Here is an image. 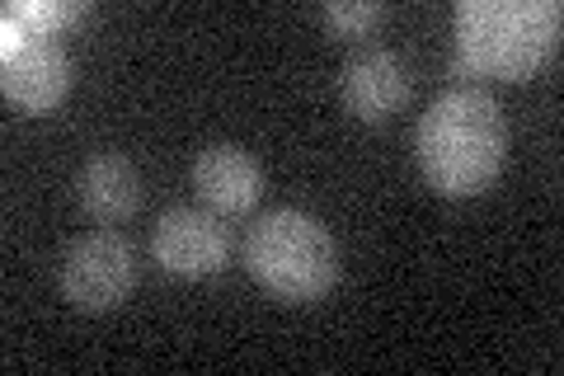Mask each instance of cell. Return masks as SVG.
<instances>
[{
  "label": "cell",
  "mask_w": 564,
  "mask_h": 376,
  "mask_svg": "<svg viewBox=\"0 0 564 376\" xmlns=\"http://www.w3.org/2000/svg\"><path fill=\"white\" fill-rule=\"evenodd\" d=\"M386 6H377V0H329V6H321V20L334 29V33H367L372 24H381Z\"/></svg>",
  "instance_id": "cell-10"
},
{
  "label": "cell",
  "mask_w": 564,
  "mask_h": 376,
  "mask_svg": "<svg viewBox=\"0 0 564 376\" xmlns=\"http://www.w3.org/2000/svg\"><path fill=\"white\" fill-rule=\"evenodd\" d=\"M6 95L29 114H47L70 95L76 66L57 33H24L6 20Z\"/></svg>",
  "instance_id": "cell-5"
},
{
  "label": "cell",
  "mask_w": 564,
  "mask_h": 376,
  "mask_svg": "<svg viewBox=\"0 0 564 376\" xmlns=\"http://www.w3.org/2000/svg\"><path fill=\"white\" fill-rule=\"evenodd\" d=\"M564 10L555 0H462L456 6V71L527 80L555 52Z\"/></svg>",
  "instance_id": "cell-2"
},
{
  "label": "cell",
  "mask_w": 564,
  "mask_h": 376,
  "mask_svg": "<svg viewBox=\"0 0 564 376\" xmlns=\"http://www.w3.org/2000/svg\"><path fill=\"white\" fill-rule=\"evenodd\" d=\"M141 170L118 151H95L76 174V198L95 222H128L141 207Z\"/></svg>",
  "instance_id": "cell-9"
},
{
  "label": "cell",
  "mask_w": 564,
  "mask_h": 376,
  "mask_svg": "<svg viewBox=\"0 0 564 376\" xmlns=\"http://www.w3.org/2000/svg\"><path fill=\"white\" fill-rule=\"evenodd\" d=\"M193 189H198L203 207H212L217 217H240L259 203L263 165L236 141H212L193 160Z\"/></svg>",
  "instance_id": "cell-8"
},
{
  "label": "cell",
  "mask_w": 564,
  "mask_h": 376,
  "mask_svg": "<svg viewBox=\"0 0 564 376\" xmlns=\"http://www.w3.org/2000/svg\"><path fill=\"white\" fill-rule=\"evenodd\" d=\"M151 255L174 278H212L231 259V230L212 207H170L151 226Z\"/></svg>",
  "instance_id": "cell-6"
},
{
  "label": "cell",
  "mask_w": 564,
  "mask_h": 376,
  "mask_svg": "<svg viewBox=\"0 0 564 376\" xmlns=\"http://www.w3.org/2000/svg\"><path fill=\"white\" fill-rule=\"evenodd\" d=\"M419 170L443 198H470L489 189L508 160V118L480 85L443 89L414 132Z\"/></svg>",
  "instance_id": "cell-1"
},
{
  "label": "cell",
  "mask_w": 564,
  "mask_h": 376,
  "mask_svg": "<svg viewBox=\"0 0 564 376\" xmlns=\"http://www.w3.org/2000/svg\"><path fill=\"white\" fill-rule=\"evenodd\" d=\"M339 95L348 104V114H358L362 122H381L410 104L414 71L395 47H358L344 62Z\"/></svg>",
  "instance_id": "cell-7"
},
{
  "label": "cell",
  "mask_w": 564,
  "mask_h": 376,
  "mask_svg": "<svg viewBox=\"0 0 564 376\" xmlns=\"http://www.w3.org/2000/svg\"><path fill=\"white\" fill-rule=\"evenodd\" d=\"M245 268L282 301H315L339 278V245L321 217L302 207H273L245 236Z\"/></svg>",
  "instance_id": "cell-3"
},
{
  "label": "cell",
  "mask_w": 564,
  "mask_h": 376,
  "mask_svg": "<svg viewBox=\"0 0 564 376\" xmlns=\"http://www.w3.org/2000/svg\"><path fill=\"white\" fill-rule=\"evenodd\" d=\"M137 245L118 230H85L62 255V297L76 311H113L137 288Z\"/></svg>",
  "instance_id": "cell-4"
}]
</instances>
